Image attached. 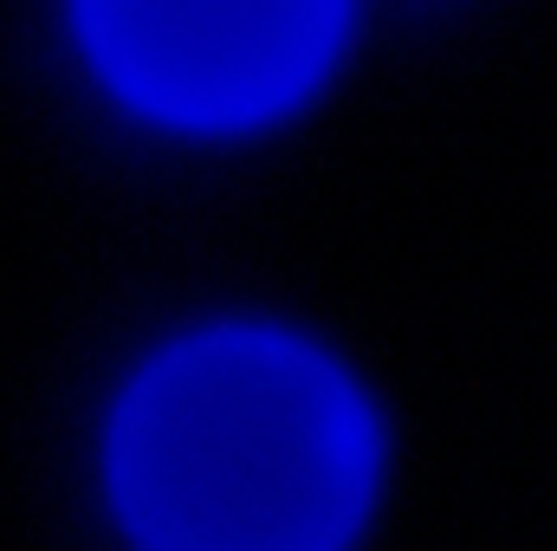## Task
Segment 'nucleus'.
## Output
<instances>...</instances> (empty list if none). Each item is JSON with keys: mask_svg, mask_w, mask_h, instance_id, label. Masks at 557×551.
Masks as SVG:
<instances>
[{"mask_svg": "<svg viewBox=\"0 0 557 551\" xmlns=\"http://www.w3.org/2000/svg\"><path fill=\"white\" fill-rule=\"evenodd\" d=\"M370 493L363 396L278 331L162 351L111 421V500L143 551H344Z\"/></svg>", "mask_w": 557, "mask_h": 551, "instance_id": "nucleus-1", "label": "nucleus"}, {"mask_svg": "<svg viewBox=\"0 0 557 551\" xmlns=\"http://www.w3.org/2000/svg\"><path fill=\"white\" fill-rule=\"evenodd\" d=\"M104 85L182 131L292 111L337 59L350 0H72Z\"/></svg>", "mask_w": 557, "mask_h": 551, "instance_id": "nucleus-2", "label": "nucleus"}]
</instances>
